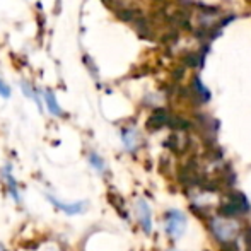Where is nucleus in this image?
Segmentation results:
<instances>
[{
  "label": "nucleus",
  "instance_id": "f257e3e1",
  "mask_svg": "<svg viewBox=\"0 0 251 251\" xmlns=\"http://www.w3.org/2000/svg\"><path fill=\"white\" fill-rule=\"evenodd\" d=\"M210 229H212V234L215 236V239L221 241L222 245H231L238 238V232H239V226L229 217L212 219Z\"/></svg>",
  "mask_w": 251,
  "mask_h": 251
},
{
  "label": "nucleus",
  "instance_id": "20e7f679",
  "mask_svg": "<svg viewBox=\"0 0 251 251\" xmlns=\"http://www.w3.org/2000/svg\"><path fill=\"white\" fill-rule=\"evenodd\" d=\"M137 217H139V222H140V226H142V229L149 234L152 231V212H151L149 203L144 199L137 200Z\"/></svg>",
  "mask_w": 251,
  "mask_h": 251
},
{
  "label": "nucleus",
  "instance_id": "7ed1b4c3",
  "mask_svg": "<svg viewBox=\"0 0 251 251\" xmlns=\"http://www.w3.org/2000/svg\"><path fill=\"white\" fill-rule=\"evenodd\" d=\"M47 199L53 205V207L58 208V210H62L63 214H67V215H79V214H82V212H86V207H87L86 201H75V203H63V201L56 200L53 195H47Z\"/></svg>",
  "mask_w": 251,
  "mask_h": 251
},
{
  "label": "nucleus",
  "instance_id": "9d476101",
  "mask_svg": "<svg viewBox=\"0 0 251 251\" xmlns=\"http://www.w3.org/2000/svg\"><path fill=\"white\" fill-rule=\"evenodd\" d=\"M0 96H3V98H9V96H10V89H9V86H7V84L3 82L2 79H0Z\"/></svg>",
  "mask_w": 251,
  "mask_h": 251
},
{
  "label": "nucleus",
  "instance_id": "6e6552de",
  "mask_svg": "<svg viewBox=\"0 0 251 251\" xmlns=\"http://www.w3.org/2000/svg\"><path fill=\"white\" fill-rule=\"evenodd\" d=\"M89 164L93 166L94 171H98L100 175H104V173H106L104 161H102V157L100 154H96V152H91V154H89Z\"/></svg>",
  "mask_w": 251,
  "mask_h": 251
},
{
  "label": "nucleus",
  "instance_id": "f03ea898",
  "mask_svg": "<svg viewBox=\"0 0 251 251\" xmlns=\"http://www.w3.org/2000/svg\"><path fill=\"white\" fill-rule=\"evenodd\" d=\"M164 229L169 238L179 239L186 229V215L179 210H169L164 217Z\"/></svg>",
  "mask_w": 251,
  "mask_h": 251
},
{
  "label": "nucleus",
  "instance_id": "0eeeda50",
  "mask_svg": "<svg viewBox=\"0 0 251 251\" xmlns=\"http://www.w3.org/2000/svg\"><path fill=\"white\" fill-rule=\"evenodd\" d=\"M43 96H45V101H47V106H48V109H50L51 115L62 116V108L58 106V101L55 100V96H53L51 91H45Z\"/></svg>",
  "mask_w": 251,
  "mask_h": 251
},
{
  "label": "nucleus",
  "instance_id": "423d86ee",
  "mask_svg": "<svg viewBox=\"0 0 251 251\" xmlns=\"http://www.w3.org/2000/svg\"><path fill=\"white\" fill-rule=\"evenodd\" d=\"M122 139H123V146L126 151L133 152L137 149V144H139V137H137L135 130H123L122 132Z\"/></svg>",
  "mask_w": 251,
  "mask_h": 251
},
{
  "label": "nucleus",
  "instance_id": "1a4fd4ad",
  "mask_svg": "<svg viewBox=\"0 0 251 251\" xmlns=\"http://www.w3.org/2000/svg\"><path fill=\"white\" fill-rule=\"evenodd\" d=\"M23 91H24V94H26L27 98H31L33 101H36L38 104H40V108H41V102H40V100H38V96H36V93L33 91V87L29 86L27 82H23Z\"/></svg>",
  "mask_w": 251,
  "mask_h": 251
},
{
  "label": "nucleus",
  "instance_id": "39448f33",
  "mask_svg": "<svg viewBox=\"0 0 251 251\" xmlns=\"http://www.w3.org/2000/svg\"><path fill=\"white\" fill-rule=\"evenodd\" d=\"M3 178L7 179V188H9V192H10V197L19 203L21 195H19V190H17L16 179H14V176L10 175V166H5V169H3Z\"/></svg>",
  "mask_w": 251,
  "mask_h": 251
}]
</instances>
